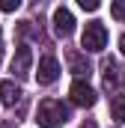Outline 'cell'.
<instances>
[{"mask_svg": "<svg viewBox=\"0 0 125 128\" xmlns=\"http://www.w3.org/2000/svg\"><path fill=\"white\" fill-rule=\"evenodd\" d=\"M36 122L42 128H60L68 122V107L57 101V98H45L39 104V113H36Z\"/></svg>", "mask_w": 125, "mask_h": 128, "instance_id": "1", "label": "cell"}, {"mask_svg": "<svg viewBox=\"0 0 125 128\" xmlns=\"http://www.w3.org/2000/svg\"><path fill=\"white\" fill-rule=\"evenodd\" d=\"M80 45L86 48V51H104V45H107V27L101 24V21H90L86 24V30H84V39H80Z\"/></svg>", "mask_w": 125, "mask_h": 128, "instance_id": "2", "label": "cell"}, {"mask_svg": "<svg viewBox=\"0 0 125 128\" xmlns=\"http://www.w3.org/2000/svg\"><path fill=\"white\" fill-rule=\"evenodd\" d=\"M57 78H60V63H57V57L45 54V57L39 60V72H36V80H39L42 86H51V84H54Z\"/></svg>", "mask_w": 125, "mask_h": 128, "instance_id": "3", "label": "cell"}, {"mask_svg": "<svg viewBox=\"0 0 125 128\" xmlns=\"http://www.w3.org/2000/svg\"><path fill=\"white\" fill-rule=\"evenodd\" d=\"M68 96H72V101H74L78 107H92V104H95V98H98V96H95V90L86 84V80H80V78L72 84Z\"/></svg>", "mask_w": 125, "mask_h": 128, "instance_id": "4", "label": "cell"}, {"mask_svg": "<svg viewBox=\"0 0 125 128\" xmlns=\"http://www.w3.org/2000/svg\"><path fill=\"white\" fill-rule=\"evenodd\" d=\"M30 66H33V51L27 45H18V51H15V57H12V74H15L18 80H24V78L30 74Z\"/></svg>", "mask_w": 125, "mask_h": 128, "instance_id": "5", "label": "cell"}, {"mask_svg": "<svg viewBox=\"0 0 125 128\" xmlns=\"http://www.w3.org/2000/svg\"><path fill=\"white\" fill-rule=\"evenodd\" d=\"M54 33H57V36H62V39L74 33V15H72L66 6H60V9L54 12Z\"/></svg>", "mask_w": 125, "mask_h": 128, "instance_id": "6", "label": "cell"}, {"mask_svg": "<svg viewBox=\"0 0 125 128\" xmlns=\"http://www.w3.org/2000/svg\"><path fill=\"white\" fill-rule=\"evenodd\" d=\"M21 96H24V92H21V86H18L15 80H3V84H0V101H3L6 107H15V104L21 101Z\"/></svg>", "mask_w": 125, "mask_h": 128, "instance_id": "7", "label": "cell"}, {"mask_svg": "<svg viewBox=\"0 0 125 128\" xmlns=\"http://www.w3.org/2000/svg\"><path fill=\"white\" fill-rule=\"evenodd\" d=\"M68 66H72L74 74H90V63H86L78 51H68Z\"/></svg>", "mask_w": 125, "mask_h": 128, "instance_id": "8", "label": "cell"}, {"mask_svg": "<svg viewBox=\"0 0 125 128\" xmlns=\"http://www.w3.org/2000/svg\"><path fill=\"white\" fill-rule=\"evenodd\" d=\"M110 116L116 122H125V96H113L110 98Z\"/></svg>", "mask_w": 125, "mask_h": 128, "instance_id": "9", "label": "cell"}, {"mask_svg": "<svg viewBox=\"0 0 125 128\" xmlns=\"http://www.w3.org/2000/svg\"><path fill=\"white\" fill-rule=\"evenodd\" d=\"M113 84H116V63L113 60H104V86L110 90Z\"/></svg>", "mask_w": 125, "mask_h": 128, "instance_id": "10", "label": "cell"}, {"mask_svg": "<svg viewBox=\"0 0 125 128\" xmlns=\"http://www.w3.org/2000/svg\"><path fill=\"white\" fill-rule=\"evenodd\" d=\"M110 15H113L116 21H125V0H113V6H110Z\"/></svg>", "mask_w": 125, "mask_h": 128, "instance_id": "11", "label": "cell"}, {"mask_svg": "<svg viewBox=\"0 0 125 128\" xmlns=\"http://www.w3.org/2000/svg\"><path fill=\"white\" fill-rule=\"evenodd\" d=\"M21 3H24V0H0V9H3V12H15Z\"/></svg>", "mask_w": 125, "mask_h": 128, "instance_id": "12", "label": "cell"}, {"mask_svg": "<svg viewBox=\"0 0 125 128\" xmlns=\"http://www.w3.org/2000/svg\"><path fill=\"white\" fill-rule=\"evenodd\" d=\"M78 6H80V9H86V12H95V9L101 6V0H78Z\"/></svg>", "mask_w": 125, "mask_h": 128, "instance_id": "13", "label": "cell"}, {"mask_svg": "<svg viewBox=\"0 0 125 128\" xmlns=\"http://www.w3.org/2000/svg\"><path fill=\"white\" fill-rule=\"evenodd\" d=\"M80 128H98V125H95L92 119H86V122H84V125H80Z\"/></svg>", "mask_w": 125, "mask_h": 128, "instance_id": "14", "label": "cell"}, {"mask_svg": "<svg viewBox=\"0 0 125 128\" xmlns=\"http://www.w3.org/2000/svg\"><path fill=\"white\" fill-rule=\"evenodd\" d=\"M3 128H15V122H12V119H6V122H3Z\"/></svg>", "mask_w": 125, "mask_h": 128, "instance_id": "15", "label": "cell"}, {"mask_svg": "<svg viewBox=\"0 0 125 128\" xmlns=\"http://www.w3.org/2000/svg\"><path fill=\"white\" fill-rule=\"evenodd\" d=\"M119 48H122V54H125V36H122V39H119Z\"/></svg>", "mask_w": 125, "mask_h": 128, "instance_id": "16", "label": "cell"}]
</instances>
